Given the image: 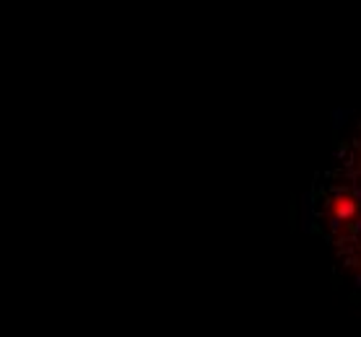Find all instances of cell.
Masks as SVG:
<instances>
[{"label": "cell", "instance_id": "cell-1", "mask_svg": "<svg viewBox=\"0 0 361 337\" xmlns=\"http://www.w3.org/2000/svg\"><path fill=\"white\" fill-rule=\"evenodd\" d=\"M328 215L336 223H348L359 215V198L351 192H338L328 200Z\"/></svg>", "mask_w": 361, "mask_h": 337}]
</instances>
